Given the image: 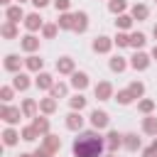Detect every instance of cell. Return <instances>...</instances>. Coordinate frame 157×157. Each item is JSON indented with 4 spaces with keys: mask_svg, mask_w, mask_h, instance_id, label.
I'll list each match as a JSON object with an SVG mask.
<instances>
[{
    "mask_svg": "<svg viewBox=\"0 0 157 157\" xmlns=\"http://www.w3.org/2000/svg\"><path fill=\"white\" fill-rule=\"evenodd\" d=\"M101 147H103L101 137L86 132V135H81V137L74 142V155H76V157H98Z\"/></svg>",
    "mask_w": 157,
    "mask_h": 157,
    "instance_id": "6da1fadb",
    "label": "cell"
},
{
    "mask_svg": "<svg viewBox=\"0 0 157 157\" xmlns=\"http://www.w3.org/2000/svg\"><path fill=\"white\" fill-rule=\"evenodd\" d=\"M91 123H93L96 128H105V125H108V115H105V113H101V110H93Z\"/></svg>",
    "mask_w": 157,
    "mask_h": 157,
    "instance_id": "7a4b0ae2",
    "label": "cell"
},
{
    "mask_svg": "<svg viewBox=\"0 0 157 157\" xmlns=\"http://www.w3.org/2000/svg\"><path fill=\"white\" fill-rule=\"evenodd\" d=\"M2 118L7 123H17L20 120V110H12V108H2Z\"/></svg>",
    "mask_w": 157,
    "mask_h": 157,
    "instance_id": "3957f363",
    "label": "cell"
},
{
    "mask_svg": "<svg viewBox=\"0 0 157 157\" xmlns=\"http://www.w3.org/2000/svg\"><path fill=\"white\" fill-rule=\"evenodd\" d=\"M132 66H135V69H145V66H147V56H145V54H137V56L132 59Z\"/></svg>",
    "mask_w": 157,
    "mask_h": 157,
    "instance_id": "277c9868",
    "label": "cell"
},
{
    "mask_svg": "<svg viewBox=\"0 0 157 157\" xmlns=\"http://www.w3.org/2000/svg\"><path fill=\"white\" fill-rule=\"evenodd\" d=\"M96 96H98V98H108V96H110V86H108V83H101V86L96 88Z\"/></svg>",
    "mask_w": 157,
    "mask_h": 157,
    "instance_id": "5b68a950",
    "label": "cell"
},
{
    "mask_svg": "<svg viewBox=\"0 0 157 157\" xmlns=\"http://www.w3.org/2000/svg\"><path fill=\"white\" fill-rule=\"evenodd\" d=\"M88 81H86V74H74V86L76 88H83Z\"/></svg>",
    "mask_w": 157,
    "mask_h": 157,
    "instance_id": "8992f818",
    "label": "cell"
},
{
    "mask_svg": "<svg viewBox=\"0 0 157 157\" xmlns=\"http://www.w3.org/2000/svg\"><path fill=\"white\" fill-rule=\"evenodd\" d=\"M93 49H96V52H105V49H108V39H105V37H101V39H96V44H93Z\"/></svg>",
    "mask_w": 157,
    "mask_h": 157,
    "instance_id": "52a82bcc",
    "label": "cell"
},
{
    "mask_svg": "<svg viewBox=\"0 0 157 157\" xmlns=\"http://www.w3.org/2000/svg\"><path fill=\"white\" fill-rule=\"evenodd\" d=\"M7 17H10L12 22H17V17H22V10H20V7H10V10H7Z\"/></svg>",
    "mask_w": 157,
    "mask_h": 157,
    "instance_id": "ba28073f",
    "label": "cell"
},
{
    "mask_svg": "<svg viewBox=\"0 0 157 157\" xmlns=\"http://www.w3.org/2000/svg\"><path fill=\"white\" fill-rule=\"evenodd\" d=\"M5 66H7L10 71H15V69L20 66V61H17V56H12V54H10V56H7V61H5Z\"/></svg>",
    "mask_w": 157,
    "mask_h": 157,
    "instance_id": "9c48e42d",
    "label": "cell"
},
{
    "mask_svg": "<svg viewBox=\"0 0 157 157\" xmlns=\"http://www.w3.org/2000/svg\"><path fill=\"white\" fill-rule=\"evenodd\" d=\"M27 27H29V29H37V27H39V17H37V15H29V17H27Z\"/></svg>",
    "mask_w": 157,
    "mask_h": 157,
    "instance_id": "30bf717a",
    "label": "cell"
},
{
    "mask_svg": "<svg viewBox=\"0 0 157 157\" xmlns=\"http://www.w3.org/2000/svg\"><path fill=\"white\" fill-rule=\"evenodd\" d=\"M130 44H135V47H142V44H145V37L137 32V34H132V37H130Z\"/></svg>",
    "mask_w": 157,
    "mask_h": 157,
    "instance_id": "8fae6325",
    "label": "cell"
},
{
    "mask_svg": "<svg viewBox=\"0 0 157 157\" xmlns=\"http://www.w3.org/2000/svg\"><path fill=\"white\" fill-rule=\"evenodd\" d=\"M145 130H147V132H157V120H155V118L145 120Z\"/></svg>",
    "mask_w": 157,
    "mask_h": 157,
    "instance_id": "7c38bea8",
    "label": "cell"
},
{
    "mask_svg": "<svg viewBox=\"0 0 157 157\" xmlns=\"http://www.w3.org/2000/svg\"><path fill=\"white\" fill-rule=\"evenodd\" d=\"M22 47H25V49H34V47H37V39H34V37H25Z\"/></svg>",
    "mask_w": 157,
    "mask_h": 157,
    "instance_id": "4fadbf2b",
    "label": "cell"
},
{
    "mask_svg": "<svg viewBox=\"0 0 157 157\" xmlns=\"http://www.w3.org/2000/svg\"><path fill=\"white\" fill-rule=\"evenodd\" d=\"M15 88H27V76H20V74H17V78H15Z\"/></svg>",
    "mask_w": 157,
    "mask_h": 157,
    "instance_id": "5bb4252c",
    "label": "cell"
},
{
    "mask_svg": "<svg viewBox=\"0 0 157 157\" xmlns=\"http://www.w3.org/2000/svg\"><path fill=\"white\" fill-rule=\"evenodd\" d=\"M69 128H81V115H69Z\"/></svg>",
    "mask_w": 157,
    "mask_h": 157,
    "instance_id": "9a60e30c",
    "label": "cell"
},
{
    "mask_svg": "<svg viewBox=\"0 0 157 157\" xmlns=\"http://www.w3.org/2000/svg\"><path fill=\"white\" fill-rule=\"evenodd\" d=\"M56 66H59V71H71V61H69V59H61Z\"/></svg>",
    "mask_w": 157,
    "mask_h": 157,
    "instance_id": "2e32d148",
    "label": "cell"
},
{
    "mask_svg": "<svg viewBox=\"0 0 157 157\" xmlns=\"http://www.w3.org/2000/svg\"><path fill=\"white\" fill-rule=\"evenodd\" d=\"M49 83H52V81H49V76H47V74H42V76L37 78V86H42V88H47Z\"/></svg>",
    "mask_w": 157,
    "mask_h": 157,
    "instance_id": "e0dca14e",
    "label": "cell"
},
{
    "mask_svg": "<svg viewBox=\"0 0 157 157\" xmlns=\"http://www.w3.org/2000/svg\"><path fill=\"white\" fill-rule=\"evenodd\" d=\"M108 137H110V140H108V145H110V147H118V145H120V137H118V132H110Z\"/></svg>",
    "mask_w": 157,
    "mask_h": 157,
    "instance_id": "ac0fdd59",
    "label": "cell"
},
{
    "mask_svg": "<svg viewBox=\"0 0 157 157\" xmlns=\"http://www.w3.org/2000/svg\"><path fill=\"white\" fill-rule=\"evenodd\" d=\"M27 66H29V69H39V66H42V59H37V56H32V59L27 61Z\"/></svg>",
    "mask_w": 157,
    "mask_h": 157,
    "instance_id": "d6986e66",
    "label": "cell"
},
{
    "mask_svg": "<svg viewBox=\"0 0 157 157\" xmlns=\"http://www.w3.org/2000/svg\"><path fill=\"white\" fill-rule=\"evenodd\" d=\"M137 145H140V140H137L135 135H128V147H130V150H135Z\"/></svg>",
    "mask_w": 157,
    "mask_h": 157,
    "instance_id": "ffe728a7",
    "label": "cell"
},
{
    "mask_svg": "<svg viewBox=\"0 0 157 157\" xmlns=\"http://www.w3.org/2000/svg\"><path fill=\"white\" fill-rule=\"evenodd\" d=\"M145 15H147V7L145 5H137L135 7V17H145Z\"/></svg>",
    "mask_w": 157,
    "mask_h": 157,
    "instance_id": "44dd1931",
    "label": "cell"
},
{
    "mask_svg": "<svg viewBox=\"0 0 157 157\" xmlns=\"http://www.w3.org/2000/svg\"><path fill=\"white\" fill-rule=\"evenodd\" d=\"M15 140H17V135H15L12 130H7V132H5V142H7V145H12Z\"/></svg>",
    "mask_w": 157,
    "mask_h": 157,
    "instance_id": "7402d4cb",
    "label": "cell"
},
{
    "mask_svg": "<svg viewBox=\"0 0 157 157\" xmlns=\"http://www.w3.org/2000/svg\"><path fill=\"white\" fill-rule=\"evenodd\" d=\"M2 34H5V37H12V34H15V27H12V25H5V27H2Z\"/></svg>",
    "mask_w": 157,
    "mask_h": 157,
    "instance_id": "603a6c76",
    "label": "cell"
},
{
    "mask_svg": "<svg viewBox=\"0 0 157 157\" xmlns=\"http://www.w3.org/2000/svg\"><path fill=\"white\" fill-rule=\"evenodd\" d=\"M110 66H113V69H115V71H120V69H123V66H125V64H123V61H120V59H113V61H110Z\"/></svg>",
    "mask_w": 157,
    "mask_h": 157,
    "instance_id": "cb8c5ba5",
    "label": "cell"
},
{
    "mask_svg": "<svg viewBox=\"0 0 157 157\" xmlns=\"http://www.w3.org/2000/svg\"><path fill=\"white\" fill-rule=\"evenodd\" d=\"M83 103H86V101H83V98H81V96H76V98H74V101H71V105H74V108H81V105H83Z\"/></svg>",
    "mask_w": 157,
    "mask_h": 157,
    "instance_id": "d4e9b609",
    "label": "cell"
},
{
    "mask_svg": "<svg viewBox=\"0 0 157 157\" xmlns=\"http://www.w3.org/2000/svg\"><path fill=\"white\" fill-rule=\"evenodd\" d=\"M123 5H125L123 0H115V2H110V10H123Z\"/></svg>",
    "mask_w": 157,
    "mask_h": 157,
    "instance_id": "484cf974",
    "label": "cell"
},
{
    "mask_svg": "<svg viewBox=\"0 0 157 157\" xmlns=\"http://www.w3.org/2000/svg\"><path fill=\"white\" fill-rule=\"evenodd\" d=\"M32 110H34V103H32V101H27V103H25V113H27V115H29V113H32Z\"/></svg>",
    "mask_w": 157,
    "mask_h": 157,
    "instance_id": "4316f807",
    "label": "cell"
},
{
    "mask_svg": "<svg viewBox=\"0 0 157 157\" xmlns=\"http://www.w3.org/2000/svg\"><path fill=\"white\" fill-rule=\"evenodd\" d=\"M34 128H37V130H47V120H37Z\"/></svg>",
    "mask_w": 157,
    "mask_h": 157,
    "instance_id": "83f0119b",
    "label": "cell"
},
{
    "mask_svg": "<svg viewBox=\"0 0 157 157\" xmlns=\"http://www.w3.org/2000/svg\"><path fill=\"white\" fill-rule=\"evenodd\" d=\"M25 140H34V130H32V128L25 130Z\"/></svg>",
    "mask_w": 157,
    "mask_h": 157,
    "instance_id": "f1b7e54d",
    "label": "cell"
},
{
    "mask_svg": "<svg viewBox=\"0 0 157 157\" xmlns=\"http://www.w3.org/2000/svg\"><path fill=\"white\" fill-rule=\"evenodd\" d=\"M54 32H56V27H52V25H49V27H44V34H47V37H52Z\"/></svg>",
    "mask_w": 157,
    "mask_h": 157,
    "instance_id": "f546056e",
    "label": "cell"
},
{
    "mask_svg": "<svg viewBox=\"0 0 157 157\" xmlns=\"http://www.w3.org/2000/svg\"><path fill=\"white\" fill-rule=\"evenodd\" d=\"M128 42H130V39H128V37H125V34H120V37H118V44H120V47H125V44H128Z\"/></svg>",
    "mask_w": 157,
    "mask_h": 157,
    "instance_id": "4dcf8cb0",
    "label": "cell"
},
{
    "mask_svg": "<svg viewBox=\"0 0 157 157\" xmlns=\"http://www.w3.org/2000/svg\"><path fill=\"white\" fill-rule=\"evenodd\" d=\"M42 108H44V110H52V108H54V101H44Z\"/></svg>",
    "mask_w": 157,
    "mask_h": 157,
    "instance_id": "1f68e13d",
    "label": "cell"
},
{
    "mask_svg": "<svg viewBox=\"0 0 157 157\" xmlns=\"http://www.w3.org/2000/svg\"><path fill=\"white\" fill-rule=\"evenodd\" d=\"M155 155H157V147H155V145H152V147H150V150H147V152H145V157H155Z\"/></svg>",
    "mask_w": 157,
    "mask_h": 157,
    "instance_id": "d6a6232c",
    "label": "cell"
},
{
    "mask_svg": "<svg viewBox=\"0 0 157 157\" xmlns=\"http://www.w3.org/2000/svg\"><path fill=\"white\" fill-rule=\"evenodd\" d=\"M118 25H120V27H128V25H130V20H128V17H120V20H118Z\"/></svg>",
    "mask_w": 157,
    "mask_h": 157,
    "instance_id": "836d02e7",
    "label": "cell"
},
{
    "mask_svg": "<svg viewBox=\"0 0 157 157\" xmlns=\"http://www.w3.org/2000/svg\"><path fill=\"white\" fill-rule=\"evenodd\" d=\"M64 91H66V88H64V86H54V96H61V93H64Z\"/></svg>",
    "mask_w": 157,
    "mask_h": 157,
    "instance_id": "e575fe53",
    "label": "cell"
},
{
    "mask_svg": "<svg viewBox=\"0 0 157 157\" xmlns=\"http://www.w3.org/2000/svg\"><path fill=\"white\" fill-rule=\"evenodd\" d=\"M56 7H61V10L69 7V0H56Z\"/></svg>",
    "mask_w": 157,
    "mask_h": 157,
    "instance_id": "d590c367",
    "label": "cell"
},
{
    "mask_svg": "<svg viewBox=\"0 0 157 157\" xmlns=\"http://www.w3.org/2000/svg\"><path fill=\"white\" fill-rule=\"evenodd\" d=\"M32 2H34V5H39V7H42V5H47V0H32Z\"/></svg>",
    "mask_w": 157,
    "mask_h": 157,
    "instance_id": "8d00e7d4",
    "label": "cell"
},
{
    "mask_svg": "<svg viewBox=\"0 0 157 157\" xmlns=\"http://www.w3.org/2000/svg\"><path fill=\"white\" fill-rule=\"evenodd\" d=\"M152 54H155V59H157V47H155V52H152Z\"/></svg>",
    "mask_w": 157,
    "mask_h": 157,
    "instance_id": "74e56055",
    "label": "cell"
},
{
    "mask_svg": "<svg viewBox=\"0 0 157 157\" xmlns=\"http://www.w3.org/2000/svg\"><path fill=\"white\" fill-rule=\"evenodd\" d=\"M155 37H157V27H155Z\"/></svg>",
    "mask_w": 157,
    "mask_h": 157,
    "instance_id": "f35d334b",
    "label": "cell"
},
{
    "mask_svg": "<svg viewBox=\"0 0 157 157\" xmlns=\"http://www.w3.org/2000/svg\"><path fill=\"white\" fill-rule=\"evenodd\" d=\"M2 2H7V0H2Z\"/></svg>",
    "mask_w": 157,
    "mask_h": 157,
    "instance_id": "ab89813d",
    "label": "cell"
}]
</instances>
